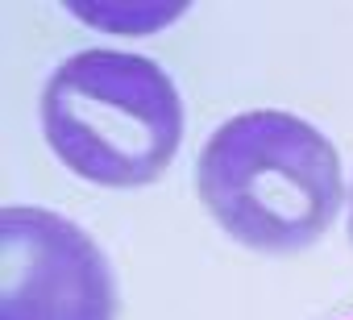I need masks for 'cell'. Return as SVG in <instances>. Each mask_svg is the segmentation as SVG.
I'll return each instance as SVG.
<instances>
[{
	"instance_id": "obj_1",
	"label": "cell",
	"mask_w": 353,
	"mask_h": 320,
	"mask_svg": "<svg viewBox=\"0 0 353 320\" xmlns=\"http://www.w3.org/2000/svg\"><path fill=\"white\" fill-rule=\"evenodd\" d=\"M196 192L245 250L295 254L316 246L341 212V154L303 117L254 108L204 141Z\"/></svg>"
},
{
	"instance_id": "obj_2",
	"label": "cell",
	"mask_w": 353,
	"mask_h": 320,
	"mask_svg": "<svg viewBox=\"0 0 353 320\" xmlns=\"http://www.w3.org/2000/svg\"><path fill=\"white\" fill-rule=\"evenodd\" d=\"M42 133L79 179L141 188L170 167L183 141V100L154 59L96 46L46 79Z\"/></svg>"
},
{
	"instance_id": "obj_3",
	"label": "cell",
	"mask_w": 353,
	"mask_h": 320,
	"mask_svg": "<svg viewBox=\"0 0 353 320\" xmlns=\"http://www.w3.org/2000/svg\"><path fill=\"white\" fill-rule=\"evenodd\" d=\"M0 320H117L100 246L59 212H0Z\"/></svg>"
},
{
	"instance_id": "obj_4",
	"label": "cell",
	"mask_w": 353,
	"mask_h": 320,
	"mask_svg": "<svg viewBox=\"0 0 353 320\" xmlns=\"http://www.w3.org/2000/svg\"><path fill=\"white\" fill-rule=\"evenodd\" d=\"M349 241H353V212H349Z\"/></svg>"
}]
</instances>
